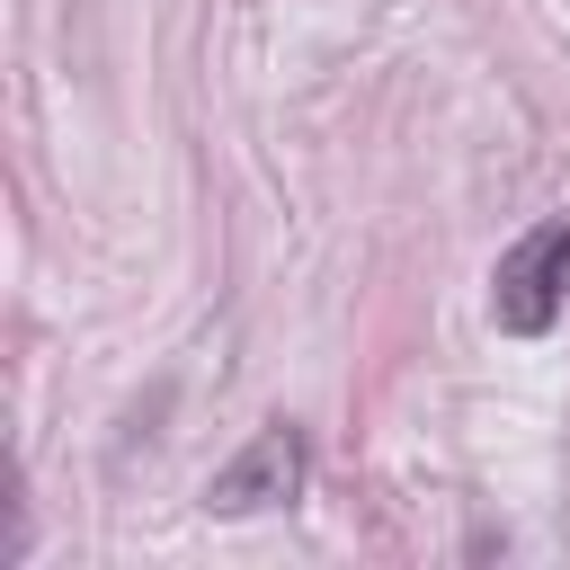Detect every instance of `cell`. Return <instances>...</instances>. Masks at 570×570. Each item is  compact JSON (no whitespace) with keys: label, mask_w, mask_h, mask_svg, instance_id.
<instances>
[{"label":"cell","mask_w":570,"mask_h":570,"mask_svg":"<svg viewBox=\"0 0 570 570\" xmlns=\"http://www.w3.org/2000/svg\"><path fill=\"white\" fill-rule=\"evenodd\" d=\"M561 303H570V223L552 214V223H534V232H517L499 249V267H490V321L508 338H543L561 321Z\"/></svg>","instance_id":"6da1fadb"},{"label":"cell","mask_w":570,"mask_h":570,"mask_svg":"<svg viewBox=\"0 0 570 570\" xmlns=\"http://www.w3.org/2000/svg\"><path fill=\"white\" fill-rule=\"evenodd\" d=\"M303 481H312V445H303V428H258L214 481H205V508L214 517H258V508H285V499H303Z\"/></svg>","instance_id":"7a4b0ae2"}]
</instances>
